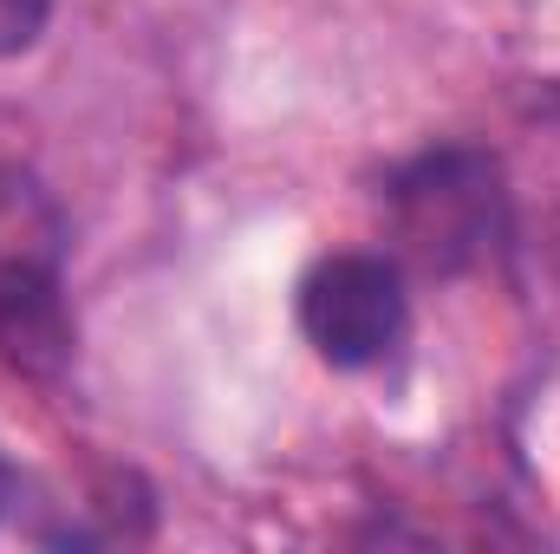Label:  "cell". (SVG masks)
<instances>
[{
	"mask_svg": "<svg viewBox=\"0 0 560 554\" xmlns=\"http://www.w3.org/2000/svg\"><path fill=\"white\" fill-rule=\"evenodd\" d=\"M300 326L326 366L365 372L405 346L411 300H405V280L385 255H326L300 280Z\"/></svg>",
	"mask_w": 560,
	"mask_h": 554,
	"instance_id": "obj_1",
	"label": "cell"
},
{
	"mask_svg": "<svg viewBox=\"0 0 560 554\" xmlns=\"http://www.w3.org/2000/svg\"><path fill=\"white\" fill-rule=\"evenodd\" d=\"M46 20H52V0H0V59L33 53Z\"/></svg>",
	"mask_w": 560,
	"mask_h": 554,
	"instance_id": "obj_2",
	"label": "cell"
}]
</instances>
